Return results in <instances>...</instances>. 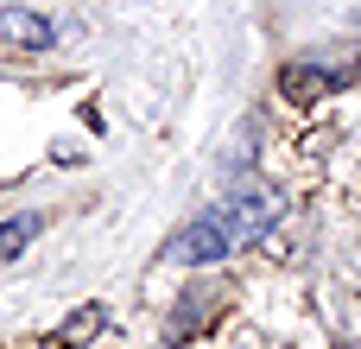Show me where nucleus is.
Segmentation results:
<instances>
[{
  "label": "nucleus",
  "instance_id": "1",
  "mask_svg": "<svg viewBox=\"0 0 361 349\" xmlns=\"http://www.w3.org/2000/svg\"><path fill=\"white\" fill-rule=\"evenodd\" d=\"M279 191L273 184H235L222 203H209L203 216H190L171 242H165V254L171 261H184V267H216V261H228L241 242H254V235H267L273 223H279Z\"/></svg>",
  "mask_w": 361,
  "mask_h": 349
},
{
  "label": "nucleus",
  "instance_id": "4",
  "mask_svg": "<svg viewBox=\"0 0 361 349\" xmlns=\"http://www.w3.org/2000/svg\"><path fill=\"white\" fill-rule=\"evenodd\" d=\"M44 229V216H13V223H0V267L13 261V254H25V242Z\"/></svg>",
  "mask_w": 361,
  "mask_h": 349
},
{
  "label": "nucleus",
  "instance_id": "2",
  "mask_svg": "<svg viewBox=\"0 0 361 349\" xmlns=\"http://www.w3.org/2000/svg\"><path fill=\"white\" fill-rule=\"evenodd\" d=\"M0 45H19V51H51V45H57V25H51L38 6H0Z\"/></svg>",
  "mask_w": 361,
  "mask_h": 349
},
{
  "label": "nucleus",
  "instance_id": "3",
  "mask_svg": "<svg viewBox=\"0 0 361 349\" xmlns=\"http://www.w3.org/2000/svg\"><path fill=\"white\" fill-rule=\"evenodd\" d=\"M349 76H355V64H286L279 83H286L292 102H317L324 89H343Z\"/></svg>",
  "mask_w": 361,
  "mask_h": 349
},
{
  "label": "nucleus",
  "instance_id": "6",
  "mask_svg": "<svg viewBox=\"0 0 361 349\" xmlns=\"http://www.w3.org/2000/svg\"><path fill=\"white\" fill-rule=\"evenodd\" d=\"M203 324V305H184L178 318H171V343H190V331Z\"/></svg>",
  "mask_w": 361,
  "mask_h": 349
},
{
  "label": "nucleus",
  "instance_id": "5",
  "mask_svg": "<svg viewBox=\"0 0 361 349\" xmlns=\"http://www.w3.org/2000/svg\"><path fill=\"white\" fill-rule=\"evenodd\" d=\"M95 331H102V305H82V312H76V318L57 331V343H63V349H82Z\"/></svg>",
  "mask_w": 361,
  "mask_h": 349
}]
</instances>
